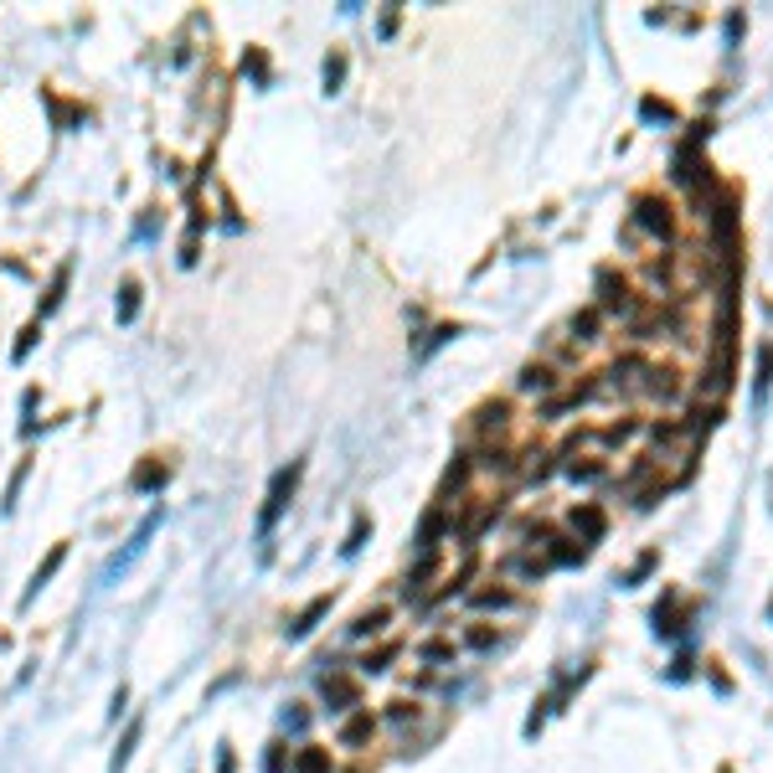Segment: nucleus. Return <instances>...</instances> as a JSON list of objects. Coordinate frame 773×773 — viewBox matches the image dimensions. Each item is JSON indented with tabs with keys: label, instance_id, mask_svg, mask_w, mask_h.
Masks as SVG:
<instances>
[{
	"label": "nucleus",
	"instance_id": "obj_26",
	"mask_svg": "<svg viewBox=\"0 0 773 773\" xmlns=\"http://www.w3.org/2000/svg\"><path fill=\"white\" fill-rule=\"evenodd\" d=\"M572 479H583V485H593V479H603V464H572Z\"/></svg>",
	"mask_w": 773,
	"mask_h": 773
},
{
	"label": "nucleus",
	"instance_id": "obj_23",
	"mask_svg": "<svg viewBox=\"0 0 773 773\" xmlns=\"http://www.w3.org/2000/svg\"><path fill=\"white\" fill-rule=\"evenodd\" d=\"M284 727H289V732H304V727H310V712H304L299 701H289V707H284Z\"/></svg>",
	"mask_w": 773,
	"mask_h": 773
},
{
	"label": "nucleus",
	"instance_id": "obj_7",
	"mask_svg": "<svg viewBox=\"0 0 773 773\" xmlns=\"http://www.w3.org/2000/svg\"><path fill=\"white\" fill-rule=\"evenodd\" d=\"M371 732H377V716H371V712L351 716V722L341 727V747H361V743H366V738H371Z\"/></svg>",
	"mask_w": 773,
	"mask_h": 773
},
{
	"label": "nucleus",
	"instance_id": "obj_17",
	"mask_svg": "<svg viewBox=\"0 0 773 773\" xmlns=\"http://www.w3.org/2000/svg\"><path fill=\"white\" fill-rule=\"evenodd\" d=\"M165 475H171L165 464H145V470L134 475V490H160V485H165Z\"/></svg>",
	"mask_w": 773,
	"mask_h": 773
},
{
	"label": "nucleus",
	"instance_id": "obj_4",
	"mask_svg": "<svg viewBox=\"0 0 773 773\" xmlns=\"http://www.w3.org/2000/svg\"><path fill=\"white\" fill-rule=\"evenodd\" d=\"M155 532H160V510H155V516H149L145 526H140V532L129 536V547H124L119 557H114V563L103 567V578H109V583H114V578H119L124 567H129V563H134V557H140V552H145V547H149V536H155Z\"/></svg>",
	"mask_w": 773,
	"mask_h": 773
},
{
	"label": "nucleus",
	"instance_id": "obj_20",
	"mask_svg": "<svg viewBox=\"0 0 773 773\" xmlns=\"http://www.w3.org/2000/svg\"><path fill=\"white\" fill-rule=\"evenodd\" d=\"M392 654H397V645H382L377 654H366V660H361V670H366V676H377V670H386V665H392Z\"/></svg>",
	"mask_w": 773,
	"mask_h": 773
},
{
	"label": "nucleus",
	"instance_id": "obj_33",
	"mask_svg": "<svg viewBox=\"0 0 773 773\" xmlns=\"http://www.w3.org/2000/svg\"><path fill=\"white\" fill-rule=\"evenodd\" d=\"M217 773H233V753H222V763H217Z\"/></svg>",
	"mask_w": 773,
	"mask_h": 773
},
{
	"label": "nucleus",
	"instance_id": "obj_9",
	"mask_svg": "<svg viewBox=\"0 0 773 773\" xmlns=\"http://www.w3.org/2000/svg\"><path fill=\"white\" fill-rule=\"evenodd\" d=\"M140 732H145V722L134 716V722H129V732L119 738V747H114V763H109V773H124V763L134 758V743H140Z\"/></svg>",
	"mask_w": 773,
	"mask_h": 773
},
{
	"label": "nucleus",
	"instance_id": "obj_3",
	"mask_svg": "<svg viewBox=\"0 0 773 773\" xmlns=\"http://www.w3.org/2000/svg\"><path fill=\"white\" fill-rule=\"evenodd\" d=\"M320 691H325L330 712H351V707H361V685L351 681V676H341V670L320 676Z\"/></svg>",
	"mask_w": 773,
	"mask_h": 773
},
{
	"label": "nucleus",
	"instance_id": "obj_2",
	"mask_svg": "<svg viewBox=\"0 0 773 773\" xmlns=\"http://www.w3.org/2000/svg\"><path fill=\"white\" fill-rule=\"evenodd\" d=\"M634 222H639L645 233H654V238H670V233H676L670 207H665L660 196H639V202H634Z\"/></svg>",
	"mask_w": 773,
	"mask_h": 773
},
{
	"label": "nucleus",
	"instance_id": "obj_24",
	"mask_svg": "<svg viewBox=\"0 0 773 773\" xmlns=\"http://www.w3.org/2000/svg\"><path fill=\"white\" fill-rule=\"evenodd\" d=\"M572 330H578V341H593V335H598V315H593V310H583V315L572 320Z\"/></svg>",
	"mask_w": 773,
	"mask_h": 773
},
{
	"label": "nucleus",
	"instance_id": "obj_31",
	"mask_svg": "<svg viewBox=\"0 0 773 773\" xmlns=\"http://www.w3.org/2000/svg\"><path fill=\"white\" fill-rule=\"evenodd\" d=\"M645 119H670V109H665V103H654V98H650V103H645Z\"/></svg>",
	"mask_w": 773,
	"mask_h": 773
},
{
	"label": "nucleus",
	"instance_id": "obj_21",
	"mask_svg": "<svg viewBox=\"0 0 773 773\" xmlns=\"http://www.w3.org/2000/svg\"><path fill=\"white\" fill-rule=\"evenodd\" d=\"M366 532H371V521H366V516H356V526H351V536H346V547H341V552H346V557H356L361 541H366Z\"/></svg>",
	"mask_w": 773,
	"mask_h": 773
},
{
	"label": "nucleus",
	"instance_id": "obj_8",
	"mask_svg": "<svg viewBox=\"0 0 773 773\" xmlns=\"http://www.w3.org/2000/svg\"><path fill=\"white\" fill-rule=\"evenodd\" d=\"M62 557H67V547H52V557H47V563H42L36 572H31V588H27V598H21V603H31V598H36L42 588H47V578H52V572L62 567Z\"/></svg>",
	"mask_w": 773,
	"mask_h": 773
},
{
	"label": "nucleus",
	"instance_id": "obj_19",
	"mask_svg": "<svg viewBox=\"0 0 773 773\" xmlns=\"http://www.w3.org/2000/svg\"><path fill=\"white\" fill-rule=\"evenodd\" d=\"M341 78H346V57H341V52H330V57H325V93L341 88Z\"/></svg>",
	"mask_w": 773,
	"mask_h": 773
},
{
	"label": "nucleus",
	"instance_id": "obj_29",
	"mask_svg": "<svg viewBox=\"0 0 773 773\" xmlns=\"http://www.w3.org/2000/svg\"><path fill=\"white\" fill-rule=\"evenodd\" d=\"M490 645H495L490 629H470V650H490Z\"/></svg>",
	"mask_w": 773,
	"mask_h": 773
},
{
	"label": "nucleus",
	"instance_id": "obj_18",
	"mask_svg": "<svg viewBox=\"0 0 773 773\" xmlns=\"http://www.w3.org/2000/svg\"><path fill=\"white\" fill-rule=\"evenodd\" d=\"M510 603H516V598H510L506 588H479L475 593V608H510Z\"/></svg>",
	"mask_w": 773,
	"mask_h": 773
},
{
	"label": "nucleus",
	"instance_id": "obj_16",
	"mask_svg": "<svg viewBox=\"0 0 773 773\" xmlns=\"http://www.w3.org/2000/svg\"><path fill=\"white\" fill-rule=\"evenodd\" d=\"M521 392H552V371L547 366H526L521 371Z\"/></svg>",
	"mask_w": 773,
	"mask_h": 773
},
{
	"label": "nucleus",
	"instance_id": "obj_32",
	"mask_svg": "<svg viewBox=\"0 0 773 773\" xmlns=\"http://www.w3.org/2000/svg\"><path fill=\"white\" fill-rule=\"evenodd\" d=\"M413 712H417V707H408V701H392V722H408Z\"/></svg>",
	"mask_w": 773,
	"mask_h": 773
},
{
	"label": "nucleus",
	"instance_id": "obj_5",
	"mask_svg": "<svg viewBox=\"0 0 773 773\" xmlns=\"http://www.w3.org/2000/svg\"><path fill=\"white\" fill-rule=\"evenodd\" d=\"M598 289H603L598 304H603L608 315H629V284H624V279H614V273L603 268V273H598Z\"/></svg>",
	"mask_w": 773,
	"mask_h": 773
},
{
	"label": "nucleus",
	"instance_id": "obj_11",
	"mask_svg": "<svg viewBox=\"0 0 773 773\" xmlns=\"http://www.w3.org/2000/svg\"><path fill=\"white\" fill-rule=\"evenodd\" d=\"M295 773H330V753L325 747H299Z\"/></svg>",
	"mask_w": 773,
	"mask_h": 773
},
{
	"label": "nucleus",
	"instance_id": "obj_22",
	"mask_svg": "<svg viewBox=\"0 0 773 773\" xmlns=\"http://www.w3.org/2000/svg\"><path fill=\"white\" fill-rule=\"evenodd\" d=\"M417 654L439 665V660H454V645H444V639H428V645H417Z\"/></svg>",
	"mask_w": 773,
	"mask_h": 773
},
{
	"label": "nucleus",
	"instance_id": "obj_25",
	"mask_svg": "<svg viewBox=\"0 0 773 773\" xmlns=\"http://www.w3.org/2000/svg\"><path fill=\"white\" fill-rule=\"evenodd\" d=\"M242 73H253V78L264 83V78H268V62H264V52H248V57H242Z\"/></svg>",
	"mask_w": 773,
	"mask_h": 773
},
{
	"label": "nucleus",
	"instance_id": "obj_27",
	"mask_svg": "<svg viewBox=\"0 0 773 773\" xmlns=\"http://www.w3.org/2000/svg\"><path fill=\"white\" fill-rule=\"evenodd\" d=\"M650 567H654V552H645V557H639V563H634V572H629V578H624V588H634V583H639V578H645V572H650Z\"/></svg>",
	"mask_w": 773,
	"mask_h": 773
},
{
	"label": "nucleus",
	"instance_id": "obj_6",
	"mask_svg": "<svg viewBox=\"0 0 773 773\" xmlns=\"http://www.w3.org/2000/svg\"><path fill=\"white\" fill-rule=\"evenodd\" d=\"M330 614V593H320V598H310L304 603V614H299L295 624H289V639H304V634H315V624Z\"/></svg>",
	"mask_w": 773,
	"mask_h": 773
},
{
	"label": "nucleus",
	"instance_id": "obj_10",
	"mask_svg": "<svg viewBox=\"0 0 773 773\" xmlns=\"http://www.w3.org/2000/svg\"><path fill=\"white\" fill-rule=\"evenodd\" d=\"M769 386H773V346L763 341V346H758V377H753V397L763 402V397H769Z\"/></svg>",
	"mask_w": 773,
	"mask_h": 773
},
{
	"label": "nucleus",
	"instance_id": "obj_12",
	"mask_svg": "<svg viewBox=\"0 0 773 773\" xmlns=\"http://www.w3.org/2000/svg\"><path fill=\"white\" fill-rule=\"evenodd\" d=\"M572 526L588 536V541H598L603 536V510H593V506H583V510H572Z\"/></svg>",
	"mask_w": 773,
	"mask_h": 773
},
{
	"label": "nucleus",
	"instance_id": "obj_28",
	"mask_svg": "<svg viewBox=\"0 0 773 773\" xmlns=\"http://www.w3.org/2000/svg\"><path fill=\"white\" fill-rule=\"evenodd\" d=\"M264 773H284V743H273V747H268V758H264Z\"/></svg>",
	"mask_w": 773,
	"mask_h": 773
},
{
	"label": "nucleus",
	"instance_id": "obj_14",
	"mask_svg": "<svg viewBox=\"0 0 773 773\" xmlns=\"http://www.w3.org/2000/svg\"><path fill=\"white\" fill-rule=\"evenodd\" d=\"M382 629H386V608H366L356 624H351V634H356V639H366V634H382Z\"/></svg>",
	"mask_w": 773,
	"mask_h": 773
},
{
	"label": "nucleus",
	"instance_id": "obj_1",
	"mask_svg": "<svg viewBox=\"0 0 773 773\" xmlns=\"http://www.w3.org/2000/svg\"><path fill=\"white\" fill-rule=\"evenodd\" d=\"M299 475H304V459H295L289 470H279V475H273V485H268V506L258 510V536H268V532H273V521L289 510V495H295Z\"/></svg>",
	"mask_w": 773,
	"mask_h": 773
},
{
	"label": "nucleus",
	"instance_id": "obj_13",
	"mask_svg": "<svg viewBox=\"0 0 773 773\" xmlns=\"http://www.w3.org/2000/svg\"><path fill=\"white\" fill-rule=\"evenodd\" d=\"M439 532H444V510H428V516H423V526H417V547H423V552H433Z\"/></svg>",
	"mask_w": 773,
	"mask_h": 773
},
{
	"label": "nucleus",
	"instance_id": "obj_15",
	"mask_svg": "<svg viewBox=\"0 0 773 773\" xmlns=\"http://www.w3.org/2000/svg\"><path fill=\"white\" fill-rule=\"evenodd\" d=\"M134 315H140V284L129 279V284H124V289H119V320H124V325H129Z\"/></svg>",
	"mask_w": 773,
	"mask_h": 773
},
{
	"label": "nucleus",
	"instance_id": "obj_30",
	"mask_svg": "<svg viewBox=\"0 0 773 773\" xmlns=\"http://www.w3.org/2000/svg\"><path fill=\"white\" fill-rule=\"evenodd\" d=\"M31 341H36V325H31V330H21V341H16V361H21V356L31 351Z\"/></svg>",
	"mask_w": 773,
	"mask_h": 773
}]
</instances>
